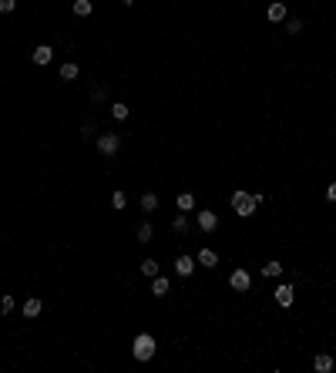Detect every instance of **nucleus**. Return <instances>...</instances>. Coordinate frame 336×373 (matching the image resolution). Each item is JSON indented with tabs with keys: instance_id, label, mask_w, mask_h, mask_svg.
Segmentation results:
<instances>
[{
	"instance_id": "f257e3e1",
	"label": "nucleus",
	"mask_w": 336,
	"mask_h": 373,
	"mask_svg": "<svg viewBox=\"0 0 336 373\" xmlns=\"http://www.w3.org/2000/svg\"><path fill=\"white\" fill-rule=\"evenodd\" d=\"M259 202H262V195H249V192H232V209H235V215L239 219H249V215L259 209Z\"/></svg>"
},
{
	"instance_id": "f03ea898",
	"label": "nucleus",
	"mask_w": 336,
	"mask_h": 373,
	"mask_svg": "<svg viewBox=\"0 0 336 373\" xmlns=\"http://www.w3.org/2000/svg\"><path fill=\"white\" fill-rule=\"evenodd\" d=\"M131 353H134V360H151L155 356V336L151 333H138L134 336V343H131Z\"/></svg>"
},
{
	"instance_id": "7ed1b4c3",
	"label": "nucleus",
	"mask_w": 336,
	"mask_h": 373,
	"mask_svg": "<svg viewBox=\"0 0 336 373\" xmlns=\"http://www.w3.org/2000/svg\"><path fill=\"white\" fill-rule=\"evenodd\" d=\"M229 286H232L235 293H249V289H252V276H249L246 269H235L232 276H229Z\"/></svg>"
},
{
	"instance_id": "20e7f679",
	"label": "nucleus",
	"mask_w": 336,
	"mask_h": 373,
	"mask_svg": "<svg viewBox=\"0 0 336 373\" xmlns=\"http://www.w3.org/2000/svg\"><path fill=\"white\" fill-rule=\"evenodd\" d=\"M121 148V138L118 135H98V151L101 155H114Z\"/></svg>"
},
{
	"instance_id": "39448f33",
	"label": "nucleus",
	"mask_w": 336,
	"mask_h": 373,
	"mask_svg": "<svg viewBox=\"0 0 336 373\" xmlns=\"http://www.w3.org/2000/svg\"><path fill=\"white\" fill-rule=\"evenodd\" d=\"M195 222H199L202 232H215V226H219V215L205 209V212H199V219H195Z\"/></svg>"
},
{
	"instance_id": "423d86ee",
	"label": "nucleus",
	"mask_w": 336,
	"mask_h": 373,
	"mask_svg": "<svg viewBox=\"0 0 336 373\" xmlns=\"http://www.w3.org/2000/svg\"><path fill=\"white\" fill-rule=\"evenodd\" d=\"M51 61H54V47H47V44L34 47V64H41V68H44V64H51Z\"/></svg>"
},
{
	"instance_id": "0eeeda50",
	"label": "nucleus",
	"mask_w": 336,
	"mask_h": 373,
	"mask_svg": "<svg viewBox=\"0 0 336 373\" xmlns=\"http://www.w3.org/2000/svg\"><path fill=\"white\" fill-rule=\"evenodd\" d=\"M41 309H44L41 296H31V299L24 303V316H27V319H37V316H41Z\"/></svg>"
},
{
	"instance_id": "6e6552de",
	"label": "nucleus",
	"mask_w": 336,
	"mask_h": 373,
	"mask_svg": "<svg viewBox=\"0 0 336 373\" xmlns=\"http://www.w3.org/2000/svg\"><path fill=\"white\" fill-rule=\"evenodd\" d=\"M175 272L189 279L192 272H195V259H192V256H179V259H175Z\"/></svg>"
},
{
	"instance_id": "1a4fd4ad",
	"label": "nucleus",
	"mask_w": 336,
	"mask_h": 373,
	"mask_svg": "<svg viewBox=\"0 0 336 373\" xmlns=\"http://www.w3.org/2000/svg\"><path fill=\"white\" fill-rule=\"evenodd\" d=\"M266 17H269L272 24H282V21H286V4H282V0H276V4H269Z\"/></svg>"
},
{
	"instance_id": "9d476101",
	"label": "nucleus",
	"mask_w": 336,
	"mask_h": 373,
	"mask_svg": "<svg viewBox=\"0 0 336 373\" xmlns=\"http://www.w3.org/2000/svg\"><path fill=\"white\" fill-rule=\"evenodd\" d=\"M195 262H199V266H205V269H212V266H219V256H215L212 249H199Z\"/></svg>"
},
{
	"instance_id": "9b49d317",
	"label": "nucleus",
	"mask_w": 336,
	"mask_h": 373,
	"mask_svg": "<svg viewBox=\"0 0 336 373\" xmlns=\"http://www.w3.org/2000/svg\"><path fill=\"white\" fill-rule=\"evenodd\" d=\"M313 366H316V373H329V370L336 366V363H333V356H329V353H316Z\"/></svg>"
},
{
	"instance_id": "f8f14e48",
	"label": "nucleus",
	"mask_w": 336,
	"mask_h": 373,
	"mask_svg": "<svg viewBox=\"0 0 336 373\" xmlns=\"http://www.w3.org/2000/svg\"><path fill=\"white\" fill-rule=\"evenodd\" d=\"M276 303H279V306H292V286H276Z\"/></svg>"
},
{
	"instance_id": "ddd939ff",
	"label": "nucleus",
	"mask_w": 336,
	"mask_h": 373,
	"mask_svg": "<svg viewBox=\"0 0 336 373\" xmlns=\"http://www.w3.org/2000/svg\"><path fill=\"white\" fill-rule=\"evenodd\" d=\"M279 272H282V262L279 259H269L266 266H262V276H266V279H276Z\"/></svg>"
},
{
	"instance_id": "4468645a",
	"label": "nucleus",
	"mask_w": 336,
	"mask_h": 373,
	"mask_svg": "<svg viewBox=\"0 0 336 373\" xmlns=\"http://www.w3.org/2000/svg\"><path fill=\"white\" fill-rule=\"evenodd\" d=\"M175 202H179L182 212H192V209H195V195H192V192H182L179 199H175Z\"/></svg>"
},
{
	"instance_id": "2eb2a0df",
	"label": "nucleus",
	"mask_w": 336,
	"mask_h": 373,
	"mask_svg": "<svg viewBox=\"0 0 336 373\" xmlns=\"http://www.w3.org/2000/svg\"><path fill=\"white\" fill-rule=\"evenodd\" d=\"M151 293H155V296H168V279H165V276H155V279H151Z\"/></svg>"
},
{
	"instance_id": "dca6fc26",
	"label": "nucleus",
	"mask_w": 336,
	"mask_h": 373,
	"mask_svg": "<svg viewBox=\"0 0 336 373\" xmlns=\"http://www.w3.org/2000/svg\"><path fill=\"white\" fill-rule=\"evenodd\" d=\"M134 236H138V242H151V236H155V229H151V222H141Z\"/></svg>"
},
{
	"instance_id": "f3484780",
	"label": "nucleus",
	"mask_w": 336,
	"mask_h": 373,
	"mask_svg": "<svg viewBox=\"0 0 336 373\" xmlns=\"http://www.w3.org/2000/svg\"><path fill=\"white\" fill-rule=\"evenodd\" d=\"M141 209H145V212H155V209H158V195L145 192V195H141Z\"/></svg>"
},
{
	"instance_id": "a211bd4d",
	"label": "nucleus",
	"mask_w": 336,
	"mask_h": 373,
	"mask_svg": "<svg viewBox=\"0 0 336 373\" xmlns=\"http://www.w3.org/2000/svg\"><path fill=\"white\" fill-rule=\"evenodd\" d=\"M91 11H94V4H91V0H74V14H78V17H88Z\"/></svg>"
},
{
	"instance_id": "6ab92c4d",
	"label": "nucleus",
	"mask_w": 336,
	"mask_h": 373,
	"mask_svg": "<svg viewBox=\"0 0 336 373\" xmlns=\"http://www.w3.org/2000/svg\"><path fill=\"white\" fill-rule=\"evenodd\" d=\"M141 276L155 279V276H158V262H155V259H145V262H141Z\"/></svg>"
},
{
	"instance_id": "aec40b11",
	"label": "nucleus",
	"mask_w": 336,
	"mask_h": 373,
	"mask_svg": "<svg viewBox=\"0 0 336 373\" xmlns=\"http://www.w3.org/2000/svg\"><path fill=\"white\" fill-rule=\"evenodd\" d=\"M61 78H64V81H74V78H78V64H71V61H67V64H61Z\"/></svg>"
},
{
	"instance_id": "412c9836",
	"label": "nucleus",
	"mask_w": 336,
	"mask_h": 373,
	"mask_svg": "<svg viewBox=\"0 0 336 373\" xmlns=\"http://www.w3.org/2000/svg\"><path fill=\"white\" fill-rule=\"evenodd\" d=\"M124 205H128V195H124V192H121V189H118V192H114V195H111V209H118V212H121Z\"/></svg>"
},
{
	"instance_id": "4be33fe9",
	"label": "nucleus",
	"mask_w": 336,
	"mask_h": 373,
	"mask_svg": "<svg viewBox=\"0 0 336 373\" xmlns=\"http://www.w3.org/2000/svg\"><path fill=\"white\" fill-rule=\"evenodd\" d=\"M111 114H114V118H118V121H124V118H128V104L114 101V104H111Z\"/></svg>"
},
{
	"instance_id": "5701e85b",
	"label": "nucleus",
	"mask_w": 336,
	"mask_h": 373,
	"mask_svg": "<svg viewBox=\"0 0 336 373\" xmlns=\"http://www.w3.org/2000/svg\"><path fill=\"white\" fill-rule=\"evenodd\" d=\"M14 296H4V299H0V313H4V316H7V313H14Z\"/></svg>"
},
{
	"instance_id": "b1692460",
	"label": "nucleus",
	"mask_w": 336,
	"mask_h": 373,
	"mask_svg": "<svg viewBox=\"0 0 336 373\" xmlns=\"http://www.w3.org/2000/svg\"><path fill=\"white\" fill-rule=\"evenodd\" d=\"M286 31H289L292 37H296V34H302V21H286Z\"/></svg>"
},
{
	"instance_id": "393cba45",
	"label": "nucleus",
	"mask_w": 336,
	"mask_h": 373,
	"mask_svg": "<svg viewBox=\"0 0 336 373\" xmlns=\"http://www.w3.org/2000/svg\"><path fill=\"white\" fill-rule=\"evenodd\" d=\"M175 232H189V219H185V215H179V219H175Z\"/></svg>"
},
{
	"instance_id": "a878e982",
	"label": "nucleus",
	"mask_w": 336,
	"mask_h": 373,
	"mask_svg": "<svg viewBox=\"0 0 336 373\" xmlns=\"http://www.w3.org/2000/svg\"><path fill=\"white\" fill-rule=\"evenodd\" d=\"M17 7V0H0V14H11Z\"/></svg>"
},
{
	"instance_id": "bb28decb",
	"label": "nucleus",
	"mask_w": 336,
	"mask_h": 373,
	"mask_svg": "<svg viewBox=\"0 0 336 373\" xmlns=\"http://www.w3.org/2000/svg\"><path fill=\"white\" fill-rule=\"evenodd\" d=\"M326 199H329V202H336V181H329V189H326Z\"/></svg>"
},
{
	"instance_id": "cd10ccee",
	"label": "nucleus",
	"mask_w": 336,
	"mask_h": 373,
	"mask_svg": "<svg viewBox=\"0 0 336 373\" xmlns=\"http://www.w3.org/2000/svg\"><path fill=\"white\" fill-rule=\"evenodd\" d=\"M118 4H124V7H131V4H134V0H118Z\"/></svg>"
}]
</instances>
